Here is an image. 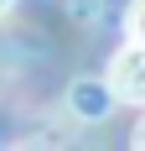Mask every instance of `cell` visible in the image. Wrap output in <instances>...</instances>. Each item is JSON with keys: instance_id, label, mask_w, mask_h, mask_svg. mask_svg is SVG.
<instances>
[{"instance_id": "cell-5", "label": "cell", "mask_w": 145, "mask_h": 151, "mask_svg": "<svg viewBox=\"0 0 145 151\" xmlns=\"http://www.w3.org/2000/svg\"><path fill=\"white\" fill-rule=\"evenodd\" d=\"M11 5H16V0H0V21H5V16H11Z\"/></svg>"}, {"instance_id": "cell-4", "label": "cell", "mask_w": 145, "mask_h": 151, "mask_svg": "<svg viewBox=\"0 0 145 151\" xmlns=\"http://www.w3.org/2000/svg\"><path fill=\"white\" fill-rule=\"evenodd\" d=\"M130 141H135V146H140V151H145V120H140V125H135V136H130Z\"/></svg>"}, {"instance_id": "cell-2", "label": "cell", "mask_w": 145, "mask_h": 151, "mask_svg": "<svg viewBox=\"0 0 145 151\" xmlns=\"http://www.w3.org/2000/svg\"><path fill=\"white\" fill-rule=\"evenodd\" d=\"M68 99H72V115H78V120H104V115L119 104L114 89H109V78H78Z\"/></svg>"}, {"instance_id": "cell-1", "label": "cell", "mask_w": 145, "mask_h": 151, "mask_svg": "<svg viewBox=\"0 0 145 151\" xmlns=\"http://www.w3.org/2000/svg\"><path fill=\"white\" fill-rule=\"evenodd\" d=\"M109 89L119 104H145V42H130L109 58Z\"/></svg>"}, {"instance_id": "cell-3", "label": "cell", "mask_w": 145, "mask_h": 151, "mask_svg": "<svg viewBox=\"0 0 145 151\" xmlns=\"http://www.w3.org/2000/svg\"><path fill=\"white\" fill-rule=\"evenodd\" d=\"M124 31H130V42H145V0H130V11H124Z\"/></svg>"}]
</instances>
